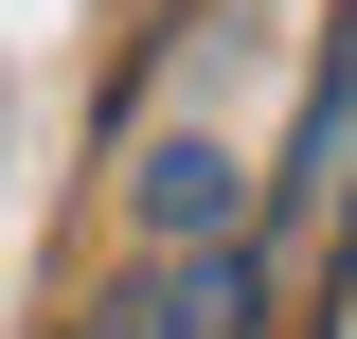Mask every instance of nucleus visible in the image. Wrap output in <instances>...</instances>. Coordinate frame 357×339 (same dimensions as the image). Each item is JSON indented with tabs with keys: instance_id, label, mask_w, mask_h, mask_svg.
<instances>
[{
	"instance_id": "1",
	"label": "nucleus",
	"mask_w": 357,
	"mask_h": 339,
	"mask_svg": "<svg viewBox=\"0 0 357 339\" xmlns=\"http://www.w3.org/2000/svg\"><path fill=\"white\" fill-rule=\"evenodd\" d=\"M250 303H268V268H250V232H232V250H161V268H126L72 339H250Z\"/></svg>"
}]
</instances>
